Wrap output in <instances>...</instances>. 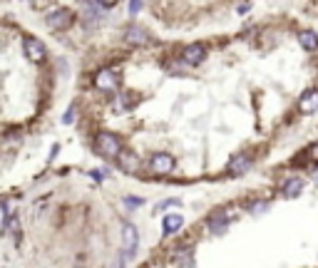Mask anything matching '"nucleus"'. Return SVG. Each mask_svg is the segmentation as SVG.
I'll use <instances>...</instances> for the list:
<instances>
[{
	"label": "nucleus",
	"mask_w": 318,
	"mask_h": 268,
	"mask_svg": "<svg viewBox=\"0 0 318 268\" xmlns=\"http://www.w3.org/2000/svg\"><path fill=\"white\" fill-rule=\"evenodd\" d=\"M184 226V219L179 216V214H167L164 219H162V229H164V234H174V231H179Z\"/></svg>",
	"instance_id": "obj_14"
},
{
	"label": "nucleus",
	"mask_w": 318,
	"mask_h": 268,
	"mask_svg": "<svg viewBox=\"0 0 318 268\" xmlns=\"http://www.w3.org/2000/svg\"><path fill=\"white\" fill-rule=\"evenodd\" d=\"M149 169H152L154 174H172V172H174V157L167 154V152H159V154L152 157Z\"/></svg>",
	"instance_id": "obj_4"
},
{
	"label": "nucleus",
	"mask_w": 318,
	"mask_h": 268,
	"mask_svg": "<svg viewBox=\"0 0 318 268\" xmlns=\"http://www.w3.org/2000/svg\"><path fill=\"white\" fill-rule=\"evenodd\" d=\"M299 42H301L304 50L311 52V50H316L318 47V35L314 32V30H301V32H299Z\"/></svg>",
	"instance_id": "obj_15"
},
{
	"label": "nucleus",
	"mask_w": 318,
	"mask_h": 268,
	"mask_svg": "<svg viewBox=\"0 0 318 268\" xmlns=\"http://www.w3.org/2000/svg\"><path fill=\"white\" fill-rule=\"evenodd\" d=\"M95 85H97V89H102V92H114L117 85H119V77H117L112 70H100L97 77H95Z\"/></svg>",
	"instance_id": "obj_6"
},
{
	"label": "nucleus",
	"mask_w": 318,
	"mask_h": 268,
	"mask_svg": "<svg viewBox=\"0 0 318 268\" xmlns=\"http://www.w3.org/2000/svg\"><path fill=\"white\" fill-rule=\"evenodd\" d=\"M142 5H144V0H129V15H137L142 10Z\"/></svg>",
	"instance_id": "obj_19"
},
{
	"label": "nucleus",
	"mask_w": 318,
	"mask_h": 268,
	"mask_svg": "<svg viewBox=\"0 0 318 268\" xmlns=\"http://www.w3.org/2000/svg\"><path fill=\"white\" fill-rule=\"evenodd\" d=\"M72 119H75V109L70 107V109L65 112V117H62V122H65V124H72Z\"/></svg>",
	"instance_id": "obj_21"
},
{
	"label": "nucleus",
	"mask_w": 318,
	"mask_h": 268,
	"mask_svg": "<svg viewBox=\"0 0 318 268\" xmlns=\"http://www.w3.org/2000/svg\"><path fill=\"white\" fill-rule=\"evenodd\" d=\"M318 109V89H306L304 97L299 99V112L301 114H314Z\"/></svg>",
	"instance_id": "obj_10"
},
{
	"label": "nucleus",
	"mask_w": 318,
	"mask_h": 268,
	"mask_svg": "<svg viewBox=\"0 0 318 268\" xmlns=\"http://www.w3.org/2000/svg\"><path fill=\"white\" fill-rule=\"evenodd\" d=\"M177 264H179V266H194L192 249H179V251H177Z\"/></svg>",
	"instance_id": "obj_16"
},
{
	"label": "nucleus",
	"mask_w": 318,
	"mask_h": 268,
	"mask_svg": "<svg viewBox=\"0 0 318 268\" xmlns=\"http://www.w3.org/2000/svg\"><path fill=\"white\" fill-rule=\"evenodd\" d=\"M124 40L129 42V45H147L149 42V37H147V30L144 27H139V25H129L127 30H124Z\"/></svg>",
	"instance_id": "obj_11"
},
{
	"label": "nucleus",
	"mask_w": 318,
	"mask_h": 268,
	"mask_svg": "<svg viewBox=\"0 0 318 268\" xmlns=\"http://www.w3.org/2000/svg\"><path fill=\"white\" fill-rule=\"evenodd\" d=\"M124 204H127V206H142L144 201H142V199H124Z\"/></svg>",
	"instance_id": "obj_22"
},
{
	"label": "nucleus",
	"mask_w": 318,
	"mask_h": 268,
	"mask_svg": "<svg viewBox=\"0 0 318 268\" xmlns=\"http://www.w3.org/2000/svg\"><path fill=\"white\" fill-rule=\"evenodd\" d=\"M72 22H75V15H72L70 7H57V10L47 12V17H45V25H47V30H52V32H62V30H67Z\"/></svg>",
	"instance_id": "obj_2"
},
{
	"label": "nucleus",
	"mask_w": 318,
	"mask_h": 268,
	"mask_svg": "<svg viewBox=\"0 0 318 268\" xmlns=\"http://www.w3.org/2000/svg\"><path fill=\"white\" fill-rule=\"evenodd\" d=\"M95 149H97L100 157H105V159H114V157L119 154L122 144H119V137H114L112 132H100L97 139H95Z\"/></svg>",
	"instance_id": "obj_1"
},
{
	"label": "nucleus",
	"mask_w": 318,
	"mask_h": 268,
	"mask_svg": "<svg viewBox=\"0 0 318 268\" xmlns=\"http://www.w3.org/2000/svg\"><path fill=\"white\" fill-rule=\"evenodd\" d=\"M22 50H25V57L30 62H45V57H47V50H45V45L37 37H25L22 40Z\"/></svg>",
	"instance_id": "obj_3"
},
{
	"label": "nucleus",
	"mask_w": 318,
	"mask_h": 268,
	"mask_svg": "<svg viewBox=\"0 0 318 268\" xmlns=\"http://www.w3.org/2000/svg\"><path fill=\"white\" fill-rule=\"evenodd\" d=\"M251 167V157L249 154H239V157H234L231 159V164H229V174H244L246 169Z\"/></svg>",
	"instance_id": "obj_12"
},
{
	"label": "nucleus",
	"mask_w": 318,
	"mask_h": 268,
	"mask_svg": "<svg viewBox=\"0 0 318 268\" xmlns=\"http://www.w3.org/2000/svg\"><path fill=\"white\" fill-rule=\"evenodd\" d=\"M102 2H105V5H114L117 0H102Z\"/></svg>",
	"instance_id": "obj_23"
},
{
	"label": "nucleus",
	"mask_w": 318,
	"mask_h": 268,
	"mask_svg": "<svg viewBox=\"0 0 318 268\" xmlns=\"http://www.w3.org/2000/svg\"><path fill=\"white\" fill-rule=\"evenodd\" d=\"M30 5H32L35 10H45V7L50 5V0H30Z\"/></svg>",
	"instance_id": "obj_20"
},
{
	"label": "nucleus",
	"mask_w": 318,
	"mask_h": 268,
	"mask_svg": "<svg viewBox=\"0 0 318 268\" xmlns=\"http://www.w3.org/2000/svg\"><path fill=\"white\" fill-rule=\"evenodd\" d=\"M314 181H316V186H318V169H316V174H314Z\"/></svg>",
	"instance_id": "obj_24"
},
{
	"label": "nucleus",
	"mask_w": 318,
	"mask_h": 268,
	"mask_svg": "<svg viewBox=\"0 0 318 268\" xmlns=\"http://www.w3.org/2000/svg\"><path fill=\"white\" fill-rule=\"evenodd\" d=\"M137 241H139L137 229H134L132 224H122V246H124V256L132 259V254L137 251Z\"/></svg>",
	"instance_id": "obj_8"
},
{
	"label": "nucleus",
	"mask_w": 318,
	"mask_h": 268,
	"mask_svg": "<svg viewBox=\"0 0 318 268\" xmlns=\"http://www.w3.org/2000/svg\"><path fill=\"white\" fill-rule=\"evenodd\" d=\"M182 57H184V62H189V65H199V62H204V57H207V47L199 45V42H192V45L184 47Z\"/></svg>",
	"instance_id": "obj_9"
},
{
	"label": "nucleus",
	"mask_w": 318,
	"mask_h": 268,
	"mask_svg": "<svg viewBox=\"0 0 318 268\" xmlns=\"http://www.w3.org/2000/svg\"><path fill=\"white\" fill-rule=\"evenodd\" d=\"M231 221H234L231 211H229V209H221V211H216V214L212 216V221H209V231L219 236V234H224V231L229 229Z\"/></svg>",
	"instance_id": "obj_5"
},
{
	"label": "nucleus",
	"mask_w": 318,
	"mask_h": 268,
	"mask_svg": "<svg viewBox=\"0 0 318 268\" xmlns=\"http://www.w3.org/2000/svg\"><path fill=\"white\" fill-rule=\"evenodd\" d=\"M249 211H251V216H259V214L269 211V201H254V204L249 206Z\"/></svg>",
	"instance_id": "obj_17"
},
{
	"label": "nucleus",
	"mask_w": 318,
	"mask_h": 268,
	"mask_svg": "<svg viewBox=\"0 0 318 268\" xmlns=\"http://www.w3.org/2000/svg\"><path fill=\"white\" fill-rule=\"evenodd\" d=\"M301 191H304V179H301V177H294V179H289V181L284 184V196H286V199H296Z\"/></svg>",
	"instance_id": "obj_13"
},
{
	"label": "nucleus",
	"mask_w": 318,
	"mask_h": 268,
	"mask_svg": "<svg viewBox=\"0 0 318 268\" xmlns=\"http://www.w3.org/2000/svg\"><path fill=\"white\" fill-rule=\"evenodd\" d=\"M169 206H182V201H179V199H167V201H162V204L157 206V211H164V209H169Z\"/></svg>",
	"instance_id": "obj_18"
},
{
	"label": "nucleus",
	"mask_w": 318,
	"mask_h": 268,
	"mask_svg": "<svg viewBox=\"0 0 318 268\" xmlns=\"http://www.w3.org/2000/svg\"><path fill=\"white\" fill-rule=\"evenodd\" d=\"M114 159L119 162V169H122L124 174H137V172H139V167H142L139 157H137V154H132V152H122V149H119V154H117Z\"/></svg>",
	"instance_id": "obj_7"
}]
</instances>
